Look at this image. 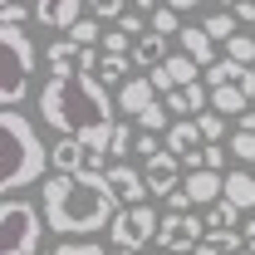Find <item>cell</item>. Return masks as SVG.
Returning <instances> with one entry per match:
<instances>
[{"instance_id":"cell-34","label":"cell","mask_w":255,"mask_h":255,"mask_svg":"<svg viewBox=\"0 0 255 255\" xmlns=\"http://www.w3.org/2000/svg\"><path fill=\"white\" fill-rule=\"evenodd\" d=\"M241 246H246V255H255V221L241 226Z\"/></svg>"},{"instance_id":"cell-22","label":"cell","mask_w":255,"mask_h":255,"mask_svg":"<svg viewBox=\"0 0 255 255\" xmlns=\"http://www.w3.org/2000/svg\"><path fill=\"white\" fill-rule=\"evenodd\" d=\"M236 25H241V20H236V10H211V15H206V20H201V30L211 34V39H216V44H231V39H236Z\"/></svg>"},{"instance_id":"cell-25","label":"cell","mask_w":255,"mask_h":255,"mask_svg":"<svg viewBox=\"0 0 255 255\" xmlns=\"http://www.w3.org/2000/svg\"><path fill=\"white\" fill-rule=\"evenodd\" d=\"M103 34H108V25H98L94 15H89V20H79V25L64 34V39H74L79 49H94V44H103Z\"/></svg>"},{"instance_id":"cell-16","label":"cell","mask_w":255,"mask_h":255,"mask_svg":"<svg viewBox=\"0 0 255 255\" xmlns=\"http://www.w3.org/2000/svg\"><path fill=\"white\" fill-rule=\"evenodd\" d=\"M177 39H182V54H187V59H196L201 69H211V64H216V39L201 30V25H182V34H177Z\"/></svg>"},{"instance_id":"cell-30","label":"cell","mask_w":255,"mask_h":255,"mask_svg":"<svg viewBox=\"0 0 255 255\" xmlns=\"http://www.w3.org/2000/svg\"><path fill=\"white\" fill-rule=\"evenodd\" d=\"M231 152L241 162H255V132H231Z\"/></svg>"},{"instance_id":"cell-14","label":"cell","mask_w":255,"mask_h":255,"mask_svg":"<svg viewBox=\"0 0 255 255\" xmlns=\"http://www.w3.org/2000/svg\"><path fill=\"white\" fill-rule=\"evenodd\" d=\"M162 98H157V89L137 74V79H128L123 89H118V113H132V118H142L147 108H157Z\"/></svg>"},{"instance_id":"cell-20","label":"cell","mask_w":255,"mask_h":255,"mask_svg":"<svg viewBox=\"0 0 255 255\" xmlns=\"http://www.w3.org/2000/svg\"><path fill=\"white\" fill-rule=\"evenodd\" d=\"M162 69H167L172 89H196V84H201V74H206V69H201L196 59H187V54H172V59L162 64Z\"/></svg>"},{"instance_id":"cell-35","label":"cell","mask_w":255,"mask_h":255,"mask_svg":"<svg viewBox=\"0 0 255 255\" xmlns=\"http://www.w3.org/2000/svg\"><path fill=\"white\" fill-rule=\"evenodd\" d=\"M236 20L241 25H255V5H236Z\"/></svg>"},{"instance_id":"cell-28","label":"cell","mask_w":255,"mask_h":255,"mask_svg":"<svg viewBox=\"0 0 255 255\" xmlns=\"http://www.w3.org/2000/svg\"><path fill=\"white\" fill-rule=\"evenodd\" d=\"M132 142H137V132H132L128 123H118V128H113V142H108V157H113V162H123L128 152H132Z\"/></svg>"},{"instance_id":"cell-36","label":"cell","mask_w":255,"mask_h":255,"mask_svg":"<svg viewBox=\"0 0 255 255\" xmlns=\"http://www.w3.org/2000/svg\"><path fill=\"white\" fill-rule=\"evenodd\" d=\"M236 132H255V108L246 113V118H236Z\"/></svg>"},{"instance_id":"cell-21","label":"cell","mask_w":255,"mask_h":255,"mask_svg":"<svg viewBox=\"0 0 255 255\" xmlns=\"http://www.w3.org/2000/svg\"><path fill=\"white\" fill-rule=\"evenodd\" d=\"M137 10L147 15V25H152V34H162V39H167V34H182V25H177L182 15H177L172 5H152V0H142Z\"/></svg>"},{"instance_id":"cell-4","label":"cell","mask_w":255,"mask_h":255,"mask_svg":"<svg viewBox=\"0 0 255 255\" xmlns=\"http://www.w3.org/2000/svg\"><path fill=\"white\" fill-rule=\"evenodd\" d=\"M49 236L44 206H34L25 196H10L0 206V255H44L39 241Z\"/></svg>"},{"instance_id":"cell-12","label":"cell","mask_w":255,"mask_h":255,"mask_svg":"<svg viewBox=\"0 0 255 255\" xmlns=\"http://www.w3.org/2000/svg\"><path fill=\"white\" fill-rule=\"evenodd\" d=\"M142 177H147V191L167 201L172 191H182V162L172 157V152H162V157L142 162Z\"/></svg>"},{"instance_id":"cell-10","label":"cell","mask_w":255,"mask_h":255,"mask_svg":"<svg viewBox=\"0 0 255 255\" xmlns=\"http://www.w3.org/2000/svg\"><path fill=\"white\" fill-rule=\"evenodd\" d=\"M108 187L123 201V211L128 206H147V196H152V191H147V177H142L137 167H128V162H113V167H108Z\"/></svg>"},{"instance_id":"cell-2","label":"cell","mask_w":255,"mask_h":255,"mask_svg":"<svg viewBox=\"0 0 255 255\" xmlns=\"http://www.w3.org/2000/svg\"><path fill=\"white\" fill-rule=\"evenodd\" d=\"M39 206H44V221L54 236L74 241V236H94L103 226L118 221L123 201L113 196L108 177H49L39 187Z\"/></svg>"},{"instance_id":"cell-17","label":"cell","mask_w":255,"mask_h":255,"mask_svg":"<svg viewBox=\"0 0 255 255\" xmlns=\"http://www.w3.org/2000/svg\"><path fill=\"white\" fill-rule=\"evenodd\" d=\"M167 59H172V54H167V39H162V34H152V30H147L137 44H132V69H142V74L162 69Z\"/></svg>"},{"instance_id":"cell-13","label":"cell","mask_w":255,"mask_h":255,"mask_svg":"<svg viewBox=\"0 0 255 255\" xmlns=\"http://www.w3.org/2000/svg\"><path fill=\"white\" fill-rule=\"evenodd\" d=\"M182 191H187L191 206H206V211H211V206L226 196V177H216V172H187Z\"/></svg>"},{"instance_id":"cell-6","label":"cell","mask_w":255,"mask_h":255,"mask_svg":"<svg viewBox=\"0 0 255 255\" xmlns=\"http://www.w3.org/2000/svg\"><path fill=\"white\" fill-rule=\"evenodd\" d=\"M157 231H162V216L152 211V201L147 206H128L113 221V251L142 255V246H157Z\"/></svg>"},{"instance_id":"cell-31","label":"cell","mask_w":255,"mask_h":255,"mask_svg":"<svg viewBox=\"0 0 255 255\" xmlns=\"http://www.w3.org/2000/svg\"><path fill=\"white\" fill-rule=\"evenodd\" d=\"M54 255H108V251H103L98 241H64Z\"/></svg>"},{"instance_id":"cell-26","label":"cell","mask_w":255,"mask_h":255,"mask_svg":"<svg viewBox=\"0 0 255 255\" xmlns=\"http://www.w3.org/2000/svg\"><path fill=\"white\" fill-rule=\"evenodd\" d=\"M89 15H94L98 25H108V30H113V25H123V0H94V5H89Z\"/></svg>"},{"instance_id":"cell-9","label":"cell","mask_w":255,"mask_h":255,"mask_svg":"<svg viewBox=\"0 0 255 255\" xmlns=\"http://www.w3.org/2000/svg\"><path fill=\"white\" fill-rule=\"evenodd\" d=\"M34 20H39L44 30L69 34L79 20H89V5H84V0H34Z\"/></svg>"},{"instance_id":"cell-24","label":"cell","mask_w":255,"mask_h":255,"mask_svg":"<svg viewBox=\"0 0 255 255\" xmlns=\"http://www.w3.org/2000/svg\"><path fill=\"white\" fill-rule=\"evenodd\" d=\"M211 113H236V118H246V113H251V98L241 94V89H216V94H211Z\"/></svg>"},{"instance_id":"cell-18","label":"cell","mask_w":255,"mask_h":255,"mask_svg":"<svg viewBox=\"0 0 255 255\" xmlns=\"http://www.w3.org/2000/svg\"><path fill=\"white\" fill-rule=\"evenodd\" d=\"M221 201H231L241 216L255 211V177H251V172H241V167H236V172H226V196H221Z\"/></svg>"},{"instance_id":"cell-7","label":"cell","mask_w":255,"mask_h":255,"mask_svg":"<svg viewBox=\"0 0 255 255\" xmlns=\"http://www.w3.org/2000/svg\"><path fill=\"white\" fill-rule=\"evenodd\" d=\"M49 162L59 167V177H108V167H113L108 157H98L94 147L79 142V137H59L49 147Z\"/></svg>"},{"instance_id":"cell-15","label":"cell","mask_w":255,"mask_h":255,"mask_svg":"<svg viewBox=\"0 0 255 255\" xmlns=\"http://www.w3.org/2000/svg\"><path fill=\"white\" fill-rule=\"evenodd\" d=\"M241 211H236V206H231V201H216V206H211V211H206V236H211V241H226V246H236V241H241Z\"/></svg>"},{"instance_id":"cell-1","label":"cell","mask_w":255,"mask_h":255,"mask_svg":"<svg viewBox=\"0 0 255 255\" xmlns=\"http://www.w3.org/2000/svg\"><path fill=\"white\" fill-rule=\"evenodd\" d=\"M39 118L54 128L59 137L89 142L98 157H108V142H113V128H118V118H113V94L98 84L94 74H84V69L54 74L39 89Z\"/></svg>"},{"instance_id":"cell-5","label":"cell","mask_w":255,"mask_h":255,"mask_svg":"<svg viewBox=\"0 0 255 255\" xmlns=\"http://www.w3.org/2000/svg\"><path fill=\"white\" fill-rule=\"evenodd\" d=\"M0 54H5L0 98H5V108H20V98L30 94V84H34V64H39V49H34V39L20 30V25H0Z\"/></svg>"},{"instance_id":"cell-29","label":"cell","mask_w":255,"mask_h":255,"mask_svg":"<svg viewBox=\"0 0 255 255\" xmlns=\"http://www.w3.org/2000/svg\"><path fill=\"white\" fill-rule=\"evenodd\" d=\"M196 128H201V142H206V147H216V142H221V132H226V118H221V113H201Z\"/></svg>"},{"instance_id":"cell-33","label":"cell","mask_w":255,"mask_h":255,"mask_svg":"<svg viewBox=\"0 0 255 255\" xmlns=\"http://www.w3.org/2000/svg\"><path fill=\"white\" fill-rule=\"evenodd\" d=\"M25 15H34V5H5L0 10V25H20Z\"/></svg>"},{"instance_id":"cell-37","label":"cell","mask_w":255,"mask_h":255,"mask_svg":"<svg viewBox=\"0 0 255 255\" xmlns=\"http://www.w3.org/2000/svg\"><path fill=\"white\" fill-rule=\"evenodd\" d=\"M142 255H152V251H142Z\"/></svg>"},{"instance_id":"cell-3","label":"cell","mask_w":255,"mask_h":255,"mask_svg":"<svg viewBox=\"0 0 255 255\" xmlns=\"http://www.w3.org/2000/svg\"><path fill=\"white\" fill-rule=\"evenodd\" d=\"M0 137H5L0 191H5V201H10L15 191L34 187V182L44 177V167H49V147H44V137L34 132V118H25L20 108H5V113H0Z\"/></svg>"},{"instance_id":"cell-27","label":"cell","mask_w":255,"mask_h":255,"mask_svg":"<svg viewBox=\"0 0 255 255\" xmlns=\"http://www.w3.org/2000/svg\"><path fill=\"white\" fill-rule=\"evenodd\" d=\"M226 59L246 64V69H255V34H236L231 44H226Z\"/></svg>"},{"instance_id":"cell-11","label":"cell","mask_w":255,"mask_h":255,"mask_svg":"<svg viewBox=\"0 0 255 255\" xmlns=\"http://www.w3.org/2000/svg\"><path fill=\"white\" fill-rule=\"evenodd\" d=\"M167 152H172L177 162H187V172H201V152H206L201 128H196V123H172V132H167Z\"/></svg>"},{"instance_id":"cell-32","label":"cell","mask_w":255,"mask_h":255,"mask_svg":"<svg viewBox=\"0 0 255 255\" xmlns=\"http://www.w3.org/2000/svg\"><path fill=\"white\" fill-rule=\"evenodd\" d=\"M201 172H216V177H226V147H206V152H201Z\"/></svg>"},{"instance_id":"cell-8","label":"cell","mask_w":255,"mask_h":255,"mask_svg":"<svg viewBox=\"0 0 255 255\" xmlns=\"http://www.w3.org/2000/svg\"><path fill=\"white\" fill-rule=\"evenodd\" d=\"M206 241V216H191V211H167L162 216V231H157V246L167 255H196V246Z\"/></svg>"},{"instance_id":"cell-23","label":"cell","mask_w":255,"mask_h":255,"mask_svg":"<svg viewBox=\"0 0 255 255\" xmlns=\"http://www.w3.org/2000/svg\"><path fill=\"white\" fill-rule=\"evenodd\" d=\"M128 74H132V59H113V54H103V64H98V84H103V89H113V84H118V89H123L128 84ZM132 79H137V74H132Z\"/></svg>"},{"instance_id":"cell-19","label":"cell","mask_w":255,"mask_h":255,"mask_svg":"<svg viewBox=\"0 0 255 255\" xmlns=\"http://www.w3.org/2000/svg\"><path fill=\"white\" fill-rule=\"evenodd\" d=\"M44 64H49V79H54V74H74V69L84 64V49H79L74 39H54V44L44 49Z\"/></svg>"}]
</instances>
